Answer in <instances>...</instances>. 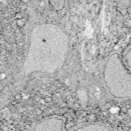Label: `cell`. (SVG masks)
I'll return each instance as SVG.
<instances>
[{"instance_id":"3957f363","label":"cell","mask_w":131,"mask_h":131,"mask_svg":"<svg viewBox=\"0 0 131 131\" xmlns=\"http://www.w3.org/2000/svg\"><path fill=\"white\" fill-rule=\"evenodd\" d=\"M131 5V0H119L118 6L120 9L126 12Z\"/></svg>"},{"instance_id":"6da1fadb","label":"cell","mask_w":131,"mask_h":131,"mask_svg":"<svg viewBox=\"0 0 131 131\" xmlns=\"http://www.w3.org/2000/svg\"><path fill=\"white\" fill-rule=\"evenodd\" d=\"M105 81L111 96L117 99L131 98V73L123 64L120 55L112 54L106 63Z\"/></svg>"},{"instance_id":"277c9868","label":"cell","mask_w":131,"mask_h":131,"mask_svg":"<svg viewBox=\"0 0 131 131\" xmlns=\"http://www.w3.org/2000/svg\"><path fill=\"white\" fill-rule=\"evenodd\" d=\"M127 12H128L129 13H130V14H131V5H130V7H129V9H128Z\"/></svg>"},{"instance_id":"7a4b0ae2","label":"cell","mask_w":131,"mask_h":131,"mask_svg":"<svg viewBox=\"0 0 131 131\" xmlns=\"http://www.w3.org/2000/svg\"><path fill=\"white\" fill-rule=\"evenodd\" d=\"M120 56L123 64L131 73V44L125 47L120 54Z\"/></svg>"}]
</instances>
